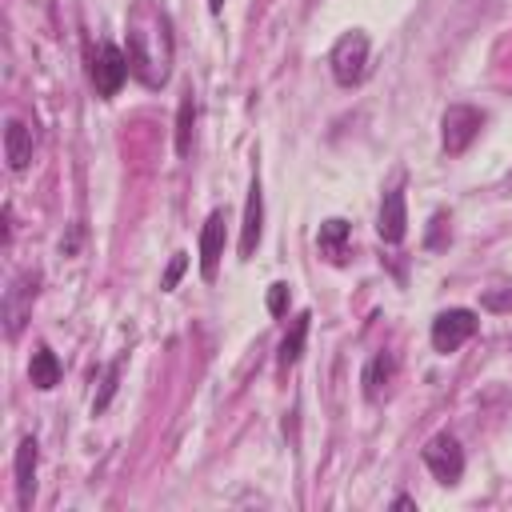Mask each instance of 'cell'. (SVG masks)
Instances as JSON below:
<instances>
[{
	"label": "cell",
	"instance_id": "8fae6325",
	"mask_svg": "<svg viewBox=\"0 0 512 512\" xmlns=\"http://www.w3.org/2000/svg\"><path fill=\"white\" fill-rule=\"evenodd\" d=\"M32 144H36L32 128L24 120H8V128H4V156H8L12 172H24L32 164Z\"/></svg>",
	"mask_w": 512,
	"mask_h": 512
},
{
	"label": "cell",
	"instance_id": "30bf717a",
	"mask_svg": "<svg viewBox=\"0 0 512 512\" xmlns=\"http://www.w3.org/2000/svg\"><path fill=\"white\" fill-rule=\"evenodd\" d=\"M220 256H224V212H208L204 228H200V272L204 280H216V268H220Z\"/></svg>",
	"mask_w": 512,
	"mask_h": 512
},
{
	"label": "cell",
	"instance_id": "2e32d148",
	"mask_svg": "<svg viewBox=\"0 0 512 512\" xmlns=\"http://www.w3.org/2000/svg\"><path fill=\"white\" fill-rule=\"evenodd\" d=\"M192 124H196V96L184 92L180 96V108H176V152L180 156L192 152Z\"/></svg>",
	"mask_w": 512,
	"mask_h": 512
},
{
	"label": "cell",
	"instance_id": "7402d4cb",
	"mask_svg": "<svg viewBox=\"0 0 512 512\" xmlns=\"http://www.w3.org/2000/svg\"><path fill=\"white\" fill-rule=\"evenodd\" d=\"M208 8H212V12H220V8H224V0H208Z\"/></svg>",
	"mask_w": 512,
	"mask_h": 512
},
{
	"label": "cell",
	"instance_id": "9c48e42d",
	"mask_svg": "<svg viewBox=\"0 0 512 512\" xmlns=\"http://www.w3.org/2000/svg\"><path fill=\"white\" fill-rule=\"evenodd\" d=\"M376 232H380L384 244H400L404 240V232H408V208H404V192L400 188L384 192L380 216H376Z\"/></svg>",
	"mask_w": 512,
	"mask_h": 512
},
{
	"label": "cell",
	"instance_id": "3957f363",
	"mask_svg": "<svg viewBox=\"0 0 512 512\" xmlns=\"http://www.w3.org/2000/svg\"><path fill=\"white\" fill-rule=\"evenodd\" d=\"M36 288H40V272H32V268L20 272V276L4 288V304H0V312H4V332H8V340H16L20 328H24V320L32 316Z\"/></svg>",
	"mask_w": 512,
	"mask_h": 512
},
{
	"label": "cell",
	"instance_id": "e0dca14e",
	"mask_svg": "<svg viewBox=\"0 0 512 512\" xmlns=\"http://www.w3.org/2000/svg\"><path fill=\"white\" fill-rule=\"evenodd\" d=\"M116 384H120V360H112V364L104 368V380H100V392L92 396V416H100V412L108 408V400L116 396Z\"/></svg>",
	"mask_w": 512,
	"mask_h": 512
},
{
	"label": "cell",
	"instance_id": "8992f818",
	"mask_svg": "<svg viewBox=\"0 0 512 512\" xmlns=\"http://www.w3.org/2000/svg\"><path fill=\"white\" fill-rule=\"evenodd\" d=\"M128 72H132V64H128V56H124L116 44H100V48L92 52L88 76H92V84H96L100 96H116L120 84L128 80Z\"/></svg>",
	"mask_w": 512,
	"mask_h": 512
},
{
	"label": "cell",
	"instance_id": "52a82bcc",
	"mask_svg": "<svg viewBox=\"0 0 512 512\" xmlns=\"http://www.w3.org/2000/svg\"><path fill=\"white\" fill-rule=\"evenodd\" d=\"M36 460H40V444L32 436H24L16 444V460H12V472H16V504L24 512L32 508V496H36Z\"/></svg>",
	"mask_w": 512,
	"mask_h": 512
},
{
	"label": "cell",
	"instance_id": "ac0fdd59",
	"mask_svg": "<svg viewBox=\"0 0 512 512\" xmlns=\"http://www.w3.org/2000/svg\"><path fill=\"white\" fill-rule=\"evenodd\" d=\"M184 268H188V256H184V252H176V256H172V264L164 268V280H160V288H164V292H172V288H176V280L184 276Z\"/></svg>",
	"mask_w": 512,
	"mask_h": 512
},
{
	"label": "cell",
	"instance_id": "ffe728a7",
	"mask_svg": "<svg viewBox=\"0 0 512 512\" xmlns=\"http://www.w3.org/2000/svg\"><path fill=\"white\" fill-rule=\"evenodd\" d=\"M484 308H492V312H508L512 308V288H504V292H484Z\"/></svg>",
	"mask_w": 512,
	"mask_h": 512
},
{
	"label": "cell",
	"instance_id": "d6986e66",
	"mask_svg": "<svg viewBox=\"0 0 512 512\" xmlns=\"http://www.w3.org/2000/svg\"><path fill=\"white\" fill-rule=\"evenodd\" d=\"M268 312H272V316H284V312H288V284H284V280H276V284L268 288Z\"/></svg>",
	"mask_w": 512,
	"mask_h": 512
},
{
	"label": "cell",
	"instance_id": "277c9868",
	"mask_svg": "<svg viewBox=\"0 0 512 512\" xmlns=\"http://www.w3.org/2000/svg\"><path fill=\"white\" fill-rule=\"evenodd\" d=\"M472 332H476V312H472V308H448V312H440V316L432 320L428 340H432V348H436L440 356H448V352H456L464 340H472Z\"/></svg>",
	"mask_w": 512,
	"mask_h": 512
},
{
	"label": "cell",
	"instance_id": "5b68a950",
	"mask_svg": "<svg viewBox=\"0 0 512 512\" xmlns=\"http://www.w3.org/2000/svg\"><path fill=\"white\" fill-rule=\"evenodd\" d=\"M424 468L440 480V484H456L460 480V472H464V448H460V440L456 436H448V432H440V436H432L428 444H424Z\"/></svg>",
	"mask_w": 512,
	"mask_h": 512
},
{
	"label": "cell",
	"instance_id": "6da1fadb",
	"mask_svg": "<svg viewBox=\"0 0 512 512\" xmlns=\"http://www.w3.org/2000/svg\"><path fill=\"white\" fill-rule=\"evenodd\" d=\"M328 68H332V80H336L340 88L360 84L364 72H368V36H364L360 28L344 32V36L332 44V52H328Z\"/></svg>",
	"mask_w": 512,
	"mask_h": 512
},
{
	"label": "cell",
	"instance_id": "4fadbf2b",
	"mask_svg": "<svg viewBox=\"0 0 512 512\" xmlns=\"http://www.w3.org/2000/svg\"><path fill=\"white\" fill-rule=\"evenodd\" d=\"M316 244H320V252H324L332 264H340L344 252H348V220H340V216L324 220L320 232H316Z\"/></svg>",
	"mask_w": 512,
	"mask_h": 512
},
{
	"label": "cell",
	"instance_id": "7c38bea8",
	"mask_svg": "<svg viewBox=\"0 0 512 512\" xmlns=\"http://www.w3.org/2000/svg\"><path fill=\"white\" fill-rule=\"evenodd\" d=\"M392 376H396V356H392V352H376V356L368 360V368H364V396H368V400H380V396L388 392Z\"/></svg>",
	"mask_w": 512,
	"mask_h": 512
},
{
	"label": "cell",
	"instance_id": "5bb4252c",
	"mask_svg": "<svg viewBox=\"0 0 512 512\" xmlns=\"http://www.w3.org/2000/svg\"><path fill=\"white\" fill-rule=\"evenodd\" d=\"M308 312H300L296 320H292V328L284 332V340H280V352H276V364L280 368H292L300 356H304V336H308Z\"/></svg>",
	"mask_w": 512,
	"mask_h": 512
},
{
	"label": "cell",
	"instance_id": "ba28073f",
	"mask_svg": "<svg viewBox=\"0 0 512 512\" xmlns=\"http://www.w3.org/2000/svg\"><path fill=\"white\" fill-rule=\"evenodd\" d=\"M260 232H264V192H260V176H252L248 200H244V228H240V256L244 260L256 252Z\"/></svg>",
	"mask_w": 512,
	"mask_h": 512
},
{
	"label": "cell",
	"instance_id": "7a4b0ae2",
	"mask_svg": "<svg viewBox=\"0 0 512 512\" xmlns=\"http://www.w3.org/2000/svg\"><path fill=\"white\" fill-rule=\"evenodd\" d=\"M480 128H484V112H480V108H472V104H452V108H444V116H440V148H444L448 156H460V152L480 136Z\"/></svg>",
	"mask_w": 512,
	"mask_h": 512
},
{
	"label": "cell",
	"instance_id": "9a60e30c",
	"mask_svg": "<svg viewBox=\"0 0 512 512\" xmlns=\"http://www.w3.org/2000/svg\"><path fill=\"white\" fill-rule=\"evenodd\" d=\"M28 376H32V384L36 388H56L60 384V360H56V352L52 348H36L32 352V364H28Z\"/></svg>",
	"mask_w": 512,
	"mask_h": 512
},
{
	"label": "cell",
	"instance_id": "44dd1931",
	"mask_svg": "<svg viewBox=\"0 0 512 512\" xmlns=\"http://www.w3.org/2000/svg\"><path fill=\"white\" fill-rule=\"evenodd\" d=\"M392 508H400V512H408V508H416V500H412V496H396V500H392Z\"/></svg>",
	"mask_w": 512,
	"mask_h": 512
}]
</instances>
